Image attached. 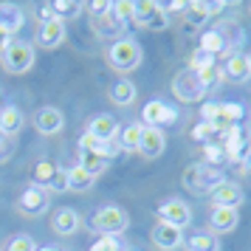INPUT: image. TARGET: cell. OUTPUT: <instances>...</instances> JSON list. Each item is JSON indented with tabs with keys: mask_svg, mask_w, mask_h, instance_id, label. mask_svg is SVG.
I'll return each instance as SVG.
<instances>
[{
	"mask_svg": "<svg viewBox=\"0 0 251 251\" xmlns=\"http://www.w3.org/2000/svg\"><path fill=\"white\" fill-rule=\"evenodd\" d=\"M104 57H107V65L113 71L127 74V71H136L141 65V46H138L133 37H119L113 46L107 48Z\"/></svg>",
	"mask_w": 251,
	"mask_h": 251,
	"instance_id": "6da1fadb",
	"label": "cell"
},
{
	"mask_svg": "<svg viewBox=\"0 0 251 251\" xmlns=\"http://www.w3.org/2000/svg\"><path fill=\"white\" fill-rule=\"evenodd\" d=\"M183 186L195 195H206L212 192L220 181H226V175L223 170H215V167H209V164H189L181 175Z\"/></svg>",
	"mask_w": 251,
	"mask_h": 251,
	"instance_id": "7a4b0ae2",
	"label": "cell"
},
{
	"mask_svg": "<svg viewBox=\"0 0 251 251\" xmlns=\"http://www.w3.org/2000/svg\"><path fill=\"white\" fill-rule=\"evenodd\" d=\"M127 226H130V217H127V212L122 206H102V209L91 217V228L99 231L102 237H116V234H122Z\"/></svg>",
	"mask_w": 251,
	"mask_h": 251,
	"instance_id": "3957f363",
	"label": "cell"
},
{
	"mask_svg": "<svg viewBox=\"0 0 251 251\" xmlns=\"http://www.w3.org/2000/svg\"><path fill=\"white\" fill-rule=\"evenodd\" d=\"M34 65V46L23 37H12L9 48L3 51V68L9 74H25Z\"/></svg>",
	"mask_w": 251,
	"mask_h": 251,
	"instance_id": "277c9868",
	"label": "cell"
},
{
	"mask_svg": "<svg viewBox=\"0 0 251 251\" xmlns=\"http://www.w3.org/2000/svg\"><path fill=\"white\" fill-rule=\"evenodd\" d=\"M172 93H175V99L183 104H195V102H203L206 99V88L201 85L198 79V74L189 68H183L181 74H175V79H172Z\"/></svg>",
	"mask_w": 251,
	"mask_h": 251,
	"instance_id": "5b68a950",
	"label": "cell"
},
{
	"mask_svg": "<svg viewBox=\"0 0 251 251\" xmlns=\"http://www.w3.org/2000/svg\"><path fill=\"white\" fill-rule=\"evenodd\" d=\"M155 215H158V223H170L175 228H186L192 223V209L186 201L181 198H170V201H164V203L155 209Z\"/></svg>",
	"mask_w": 251,
	"mask_h": 251,
	"instance_id": "8992f818",
	"label": "cell"
},
{
	"mask_svg": "<svg viewBox=\"0 0 251 251\" xmlns=\"http://www.w3.org/2000/svg\"><path fill=\"white\" fill-rule=\"evenodd\" d=\"M141 122L144 127H161V125H175L178 122V110L172 104L161 102V99H150L141 110Z\"/></svg>",
	"mask_w": 251,
	"mask_h": 251,
	"instance_id": "52a82bcc",
	"label": "cell"
},
{
	"mask_svg": "<svg viewBox=\"0 0 251 251\" xmlns=\"http://www.w3.org/2000/svg\"><path fill=\"white\" fill-rule=\"evenodd\" d=\"M212 206H226V209H240L243 206V201H246V192H243V186L234 181H220L212 189Z\"/></svg>",
	"mask_w": 251,
	"mask_h": 251,
	"instance_id": "ba28073f",
	"label": "cell"
},
{
	"mask_svg": "<svg viewBox=\"0 0 251 251\" xmlns=\"http://www.w3.org/2000/svg\"><path fill=\"white\" fill-rule=\"evenodd\" d=\"M220 76L226 82H234V85H246V82L251 79V59L249 54H231V57L226 59V65L220 68Z\"/></svg>",
	"mask_w": 251,
	"mask_h": 251,
	"instance_id": "9c48e42d",
	"label": "cell"
},
{
	"mask_svg": "<svg viewBox=\"0 0 251 251\" xmlns=\"http://www.w3.org/2000/svg\"><path fill=\"white\" fill-rule=\"evenodd\" d=\"M17 209L23 212L25 217H37L43 215L48 209V189H43V186H28L23 195H20V201H17Z\"/></svg>",
	"mask_w": 251,
	"mask_h": 251,
	"instance_id": "30bf717a",
	"label": "cell"
},
{
	"mask_svg": "<svg viewBox=\"0 0 251 251\" xmlns=\"http://www.w3.org/2000/svg\"><path fill=\"white\" fill-rule=\"evenodd\" d=\"M150 240L155 243V249L161 251H175L183 246V228H175L170 223H155L150 231Z\"/></svg>",
	"mask_w": 251,
	"mask_h": 251,
	"instance_id": "8fae6325",
	"label": "cell"
},
{
	"mask_svg": "<svg viewBox=\"0 0 251 251\" xmlns=\"http://www.w3.org/2000/svg\"><path fill=\"white\" fill-rule=\"evenodd\" d=\"M167 150V136H164V130L161 127H144L141 130V141H138V155H144V158H158L161 152Z\"/></svg>",
	"mask_w": 251,
	"mask_h": 251,
	"instance_id": "7c38bea8",
	"label": "cell"
},
{
	"mask_svg": "<svg viewBox=\"0 0 251 251\" xmlns=\"http://www.w3.org/2000/svg\"><path fill=\"white\" fill-rule=\"evenodd\" d=\"M82 226V217L76 209H71V206H59L54 217H51V228H54V234L59 237H71V234H76Z\"/></svg>",
	"mask_w": 251,
	"mask_h": 251,
	"instance_id": "4fadbf2b",
	"label": "cell"
},
{
	"mask_svg": "<svg viewBox=\"0 0 251 251\" xmlns=\"http://www.w3.org/2000/svg\"><path fill=\"white\" fill-rule=\"evenodd\" d=\"M34 127L43 133V136H57L59 130L65 127V116H62L59 107L46 104V107H40V110L34 113Z\"/></svg>",
	"mask_w": 251,
	"mask_h": 251,
	"instance_id": "5bb4252c",
	"label": "cell"
},
{
	"mask_svg": "<svg viewBox=\"0 0 251 251\" xmlns=\"http://www.w3.org/2000/svg\"><path fill=\"white\" fill-rule=\"evenodd\" d=\"M240 223V212L237 209H226V206H212V215H209V231L212 234H228L234 231Z\"/></svg>",
	"mask_w": 251,
	"mask_h": 251,
	"instance_id": "9a60e30c",
	"label": "cell"
},
{
	"mask_svg": "<svg viewBox=\"0 0 251 251\" xmlns=\"http://www.w3.org/2000/svg\"><path fill=\"white\" fill-rule=\"evenodd\" d=\"M34 43L40 48H57L65 43V23L62 20H48V23H40L34 34Z\"/></svg>",
	"mask_w": 251,
	"mask_h": 251,
	"instance_id": "2e32d148",
	"label": "cell"
},
{
	"mask_svg": "<svg viewBox=\"0 0 251 251\" xmlns=\"http://www.w3.org/2000/svg\"><path fill=\"white\" fill-rule=\"evenodd\" d=\"M223 6H226V3H203V0H195V3H186L183 17H186V23L189 25H203L212 14L223 12Z\"/></svg>",
	"mask_w": 251,
	"mask_h": 251,
	"instance_id": "e0dca14e",
	"label": "cell"
},
{
	"mask_svg": "<svg viewBox=\"0 0 251 251\" xmlns=\"http://www.w3.org/2000/svg\"><path fill=\"white\" fill-rule=\"evenodd\" d=\"M25 23V12L17 6V3H0V31L6 34H17Z\"/></svg>",
	"mask_w": 251,
	"mask_h": 251,
	"instance_id": "ac0fdd59",
	"label": "cell"
},
{
	"mask_svg": "<svg viewBox=\"0 0 251 251\" xmlns=\"http://www.w3.org/2000/svg\"><path fill=\"white\" fill-rule=\"evenodd\" d=\"M88 133L96 136L99 141H116V138H119V122H116L110 113H99V116H93L91 119Z\"/></svg>",
	"mask_w": 251,
	"mask_h": 251,
	"instance_id": "d6986e66",
	"label": "cell"
},
{
	"mask_svg": "<svg viewBox=\"0 0 251 251\" xmlns=\"http://www.w3.org/2000/svg\"><path fill=\"white\" fill-rule=\"evenodd\" d=\"M25 119L17 104H3L0 107V136H17L23 130Z\"/></svg>",
	"mask_w": 251,
	"mask_h": 251,
	"instance_id": "ffe728a7",
	"label": "cell"
},
{
	"mask_svg": "<svg viewBox=\"0 0 251 251\" xmlns=\"http://www.w3.org/2000/svg\"><path fill=\"white\" fill-rule=\"evenodd\" d=\"M107 96H110V102H116L119 107H127V104L136 102V85L130 79H116L113 85H110Z\"/></svg>",
	"mask_w": 251,
	"mask_h": 251,
	"instance_id": "44dd1931",
	"label": "cell"
},
{
	"mask_svg": "<svg viewBox=\"0 0 251 251\" xmlns=\"http://www.w3.org/2000/svg\"><path fill=\"white\" fill-rule=\"evenodd\" d=\"M141 130L144 125H127L125 130H119V138H116V144L122 152H138V141H141Z\"/></svg>",
	"mask_w": 251,
	"mask_h": 251,
	"instance_id": "7402d4cb",
	"label": "cell"
},
{
	"mask_svg": "<svg viewBox=\"0 0 251 251\" xmlns=\"http://www.w3.org/2000/svg\"><path fill=\"white\" fill-rule=\"evenodd\" d=\"M183 243H186L189 251H220V240H217V234H212V231H195V234H189V240H183Z\"/></svg>",
	"mask_w": 251,
	"mask_h": 251,
	"instance_id": "603a6c76",
	"label": "cell"
},
{
	"mask_svg": "<svg viewBox=\"0 0 251 251\" xmlns=\"http://www.w3.org/2000/svg\"><path fill=\"white\" fill-rule=\"evenodd\" d=\"M107 164H110V161L102 158L99 152H88V150H79V164H76V167H82V170L88 172V175H93V178H99V175L107 170Z\"/></svg>",
	"mask_w": 251,
	"mask_h": 251,
	"instance_id": "cb8c5ba5",
	"label": "cell"
},
{
	"mask_svg": "<svg viewBox=\"0 0 251 251\" xmlns=\"http://www.w3.org/2000/svg\"><path fill=\"white\" fill-rule=\"evenodd\" d=\"M51 6V12H54V17L57 20H74V17H79L82 9H85V3H79V0H54V3H48Z\"/></svg>",
	"mask_w": 251,
	"mask_h": 251,
	"instance_id": "d4e9b609",
	"label": "cell"
},
{
	"mask_svg": "<svg viewBox=\"0 0 251 251\" xmlns=\"http://www.w3.org/2000/svg\"><path fill=\"white\" fill-rule=\"evenodd\" d=\"M201 51H206V54H212V57H228L226 54V43H223V37H220V31L217 28H212V31H203L201 34Z\"/></svg>",
	"mask_w": 251,
	"mask_h": 251,
	"instance_id": "484cf974",
	"label": "cell"
},
{
	"mask_svg": "<svg viewBox=\"0 0 251 251\" xmlns=\"http://www.w3.org/2000/svg\"><path fill=\"white\" fill-rule=\"evenodd\" d=\"M57 172H59V167L54 164V161H37V164H34V172H31V181H34V186H43V189H48Z\"/></svg>",
	"mask_w": 251,
	"mask_h": 251,
	"instance_id": "4316f807",
	"label": "cell"
},
{
	"mask_svg": "<svg viewBox=\"0 0 251 251\" xmlns=\"http://www.w3.org/2000/svg\"><path fill=\"white\" fill-rule=\"evenodd\" d=\"M65 175H68V192H88L93 186V181H96L82 167H71V170H65Z\"/></svg>",
	"mask_w": 251,
	"mask_h": 251,
	"instance_id": "83f0119b",
	"label": "cell"
},
{
	"mask_svg": "<svg viewBox=\"0 0 251 251\" xmlns=\"http://www.w3.org/2000/svg\"><path fill=\"white\" fill-rule=\"evenodd\" d=\"M203 158H206V164H209V167L223 170V167L228 164V152H226V147H223V144H206V147H203Z\"/></svg>",
	"mask_w": 251,
	"mask_h": 251,
	"instance_id": "f1b7e54d",
	"label": "cell"
},
{
	"mask_svg": "<svg viewBox=\"0 0 251 251\" xmlns=\"http://www.w3.org/2000/svg\"><path fill=\"white\" fill-rule=\"evenodd\" d=\"M192 138L198 141V144H220V130H215L212 125H206V122H198L192 130Z\"/></svg>",
	"mask_w": 251,
	"mask_h": 251,
	"instance_id": "f546056e",
	"label": "cell"
},
{
	"mask_svg": "<svg viewBox=\"0 0 251 251\" xmlns=\"http://www.w3.org/2000/svg\"><path fill=\"white\" fill-rule=\"evenodd\" d=\"M158 6H161V3H155V0H141V3H136V9H133V23L144 28L150 17L158 12Z\"/></svg>",
	"mask_w": 251,
	"mask_h": 251,
	"instance_id": "4dcf8cb0",
	"label": "cell"
},
{
	"mask_svg": "<svg viewBox=\"0 0 251 251\" xmlns=\"http://www.w3.org/2000/svg\"><path fill=\"white\" fill-rule=\"evenodd\" d=\"M195 74H198L201 85L206 88V93L212 91V88H217L220 79H223V76H220V68H217V62H215V65H206V68H201V71H195Z\"/></svg>",
	"mask_w": 251,
	"mask_h": 251,
	"instance_id": "1f68e13d",
	"label": "cell"
},
{
	"mask_svg": "<svg viewBox=\"0 0 251 251\" xmlns=\"http://www.w3.org/2000/svg\"><path fill=\"white\" fill-rule=\"evenodd\" d=\"M133 9H136V3H133V0H119V3H113V6H110V14H113L116 20L125 25V23H130V20H133Z\"/></svg>",
	"mask_w": 251,
	"mask_h": 251,
	"instance_id": "d6a6232c",
	"label": "cell"
},
{
	"mask_svg": "<svg viewBox=\"0 0 251 251\" xmlns=\"http://www.w3.org/2000/svg\"><path fill=\"white\" fill-rule=\"evenodd\" d=\"M3 251H37V246H34V240L28 237V234H14V237L6 243Z\"/></svg>",
	"mask_w": 251,
	"mask_h": 251,
	"instance_id": "836d02e7",
	"label": "cell"
},
{
	"mask_svg": "<svg viewBox=\"0 0 251 251\" xmlns=\"http://www.w3.org/2000/svg\"><path fill=\"white\" fill-rule=\"evenodd\" d=\"M167 25H170V14H167V12H164V9L158 6V12H155L152 17H150L144 28H147V31H164Z\"/></svg>",
	"mask_w": 251,
	"mask_h": 251,
	"instance_id": "e575fe53",
	"label": "cell"
},
{
	"mask_svg": "<svg viewBox=\"0 0 251 251\" xmlns=\"http://www.w3.org/2000/svg\"><path fill=\"white\" fill-rule=\"evenodd\" d=\"M206 65H215V57L212 54H206V51H192V57H189V71H201Z\"/></svg>",
	"mask_w": 251,
	"mask_h": 251,
	"instance_id": "d590c367",
	"label": "cell"
},
{
	"mask_svg": "<svg viewBox=\"0 0 251 251\" xmlns=\"http://www.w3.org/2000/svg\"><path fill=\"white\" fill-rule=\"evenodd\" d=\"M91 251H122V243L116 237H99L91 246Z\"/></svg>",
	"mask_w": 251,
	"mask_h": 251,
	"instance_id": "8d00e7d4",
	"label": "cell"
},
{
	"mask_svg": "<svg viewBox=\"0 0 251 251\" xmlns=\"http://www.w3.org/2000/svg\"><path fill=\"white\" fill-rule=\"evenodd\" d=\"M217 110H220V102H203L201 104V122H206V125H212L215 122Z\"/></svg>",
	"mask_w": 251,
	"mask_h": 251,
	"instance_id": "74e56055",
	"label": "cell"
},
{
	"mask_svg": "<svg viewBox=\"0 0 251 251\" xmlns=\"http://www.w3.org/2000/svg\"><path fill=\"white\" fill-rule=\"evenodd\" d=\"M48 189H54V192H68V175H65V170H59L57 175H54V181H51Z\"/></svg>",
	"mask_w": 251,
	"mask_h": 251,
	"instance_id": "f35d334b",
	"label": "cell"
},
{
	"mask_svg": "<svg viewBox=\"0 0 251 251\" xmlns=\"http://www.w3.org/2000/svg\"><path fill=\"white\" fill-rule=\"evenodd\" d=\"M110 6H113L110 0H96V3H91V14L99 20V17H104V14L110 12Z\"/></svg>",
	"mask_w": 251,
	"mask_h": 251,
	"instance_id": "ab89813d",
	"label": "cell"
},
{
	"mask_svg": "<svg viewBox=\"0 0 251 251\" xmlns=\"http://www.w3.org/2000/svg\"><path fill=\"white\" fill-rule=\"evenodd\" d=\"M37 20H40V23H48V20H57L48 3H46V6H37Z\"/></svg>",
	"mask_w": 251,
	"mask_h": 251,
	"instance_id": "60d3db41",
	"label": "cell"
},
{
	"mask_svg": "<svg viewBox=\"0 0 251 251\" xmlns=\"http://www.w3.org/2000/svg\"><path fill=\"white\" fill-rule=\"evenodd\" d=\"M9 43H12V34H6V31H0V57H3V51L9 48Z\"/></svg>",
	"mask_w": 251,
	"mask_h": 251,
	"instance_id": "b9f144b4",
	"label": "cell"
},
{
	"mask_svg": "<svg viewBox=\"0 0 251 251\" xmlns=\"http://www.w3.org/2000/svg\"><path fill=\"white\" fill-rule=\"evenodd\" d=\"M243 167H246V172H249V175H251V155H249V158H246V161H243Z\"/></svg>",
	"mask_w": 251,
	"mask_h": 251,
	"instance_id": "7bdbcfd3",
	"label": "cell"
},
{
	"mask_svg": "<svg viewBox=\"0 0 251 251\" xmlns=\"http://www.w3.org/2000/svg\"><path fill=\"white\" fill-rule=\"evenodd\" d=\"M37 251H59L57 246H43V249H37Z\"/></svg>",
	"mask_w": 251,
	"mask_h": 251,
	"instance_id": "ee69618b",
	"label": "cell"
},
{
	"mask_svg": "<svg viewBox=\"0 0 251 251\" xmlns=\"http://www.w3.org/2000/svg\"><path fill=\"white\" fill-rule=\"evenodd\" d=\"M0 150H6V136H0Z\"/></svg>",
	"mask_w": 251,
	"mask_h": 251,
	"instance_id": "f6af8a7d",
	"label": "cell"
},
{
	"mask_svg": "<svg viewBox=\"0 0 251 251\" xmlns=\"http://www.w3.org/2000/svg\"><path fill=\"white\" fill-rule=\"evenodd\" d=\"M249 59H251V54H249Z\"/></svg>",
	"mask_w": 251,
	"mask_h": 251,
	"instance_id": "bcb514c9",
	"label": "cell"
}]
</instances>
